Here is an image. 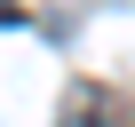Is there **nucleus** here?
<instances>
[{
  "instance_id": "1",
  "label": "nucleus",
  "mask_w": 135,
  "mask_h": 127,
  "mask_svg": "<svg viewBox=\"0 0 135 127\" xmlns=\"http://www.w3.org/2000/svg\"><path fill=\"white\" fill-rule=\"evenodd\" d=\"M64 127H103V95H95V87H80V95H72V111H64Z\"/></svg>"
},
{
  "instance_id": "2",
  "label": "nucleus",
  "mask_w": 135,
  "mask_h": 127,
  "mask_svg": "<svg viewBox=\"0 0 135 127\" xmlns=\"http://www.w3.org/2000/svg\"><path fill=\"white\" fill-rule=\"evenodd\" d=\"M24 24V8H16V0H0V32H16Z\"/></svg>"
}]
</instances>
